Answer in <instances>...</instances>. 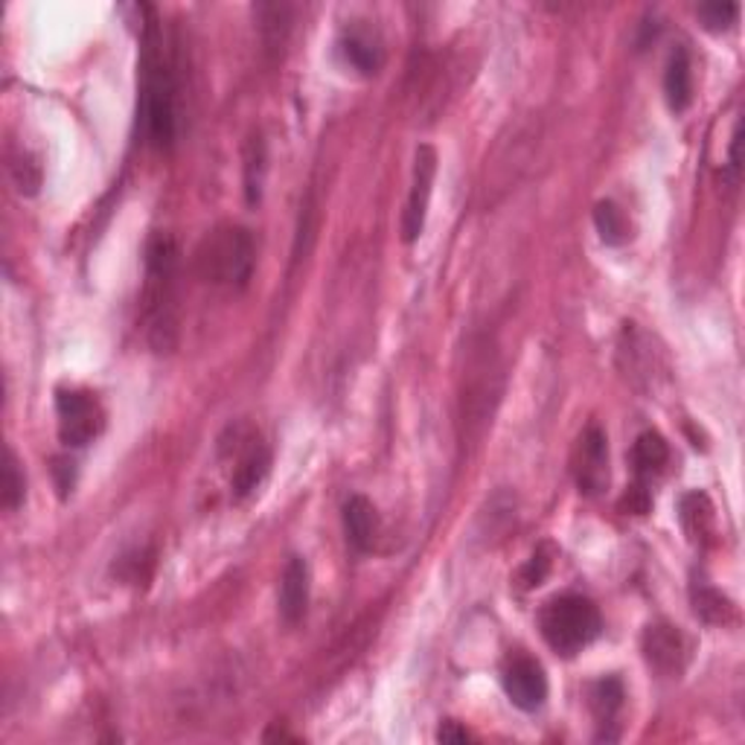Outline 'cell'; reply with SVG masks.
<instances>
[{"instance_id": "17", "label": "cell", "mask_w": 745, "mask_h": 745, "mask_svg": "<svg viewBox=\"0 0 745 745\" xmlns=\"http://www.w3.org/2000/svg\"><path fill=\"white\" fill-rule=\"evenodd\" d=\"M623 699H626V693H623L621 679H614V675H606V679L591 684V691H588V705L603 725H609L614 713L623 708Z\"/></svg>"}, {"instance_id": "18", "label": "cell", "mask_w": 745, "mask_h": 745, "mask_svg": "<svg viewBox=\"0 0 745 745\" xmlns=\"http://www.w3.org/2000/svg\"><path fill=\"white\" fill-rule=\"evenodd\" d=\"M266 141L254 134L245 149V198L248 205H259L262 184H266Z\"/></svg>"}, {"instance_id": "2", "label": "cell", "mask_w": 745, "mask_h": 745, "mask_svg": "<svg viewBox=\"0 0 745 745\" xmlns=\"http://www.w3.org/2000/svg\"><path fill=\"white\" fill-rule=\"evenodd\" d=\"M178 245L167 233H155L146 245V320L155 353H172L178 341Z\"/></svg>"}, {"instance_id": "14", "label": "cell", "mask_w": 745, "mask_h": 745, "mask_svg": "<svg viewBox=\"0 0 745 745\" xmlns=\"http://www.w3.org/2000/svg\"><path fill=\"white\" fill-rule=\"evenodd\" d=\"M664 94L667 102L673 108L675 114L687 111L693 102V64L691 56L684 47H679L670 62H667V73H664Z\"/></svg>"}, {"instance_id": "20", "label": "cell", "mask_w": 745, "mask_h": 745, "mask_svg": "<svg viewBox=\"0 0 745 745\" xmlns=\"http://www.w3.org/2000/svg\"><path fill=\"white\" fill-rule=\"evenodd\" d=\"M693 612L705 623H728L734 618V606L728 597L719 595L717 588L693 586Z\"/></svg>"}, {"instance_id": "16", "label": "cell", "mask_w": 745, "mask_h": 745, "mask_svg": "<svg viewBox=\"0 0 745 745\" xmlns=\"http://www.w3.org/2000/svg\"><path fill=\"white\" fill-rule=\"evenodd\" d=\"M679 518L684 524V533L691 536V541H705L713 533V506H710L708 496L701 492H687L679 504Z\"/></svg>"}, {"instance_id": "28", "label": "cell", "mask_w": 745, "mask_h": 745, "mask_svg": "<svg viewBox=\"0 0 745 745\" xmlns=\"http://www.w3.org/2000/svg\"><path fill=\"white\" fill-rule=\"evenodd\" d=\"M728 163H731V181H734L736 172H740V132H736L734 141H731V160H728Z\"/></svg>"}, {"instance_id": "23", "label": "cell", "mask_w": 745, "mask_h": 745, "mask_svg": "<svg viewBox=\"0 0 745 745\" xmlns=\"http://www.w3.org/2000/svg\"><path fill=\"white\" fill-rule=\"evenodd\" d=\"M699 21L713 33H722V29H731L740 19V7L736 3H705L696 10Z\"/></svg>"}, {"instance_id": "11", "label": "cell", "mask_w": 745, "mask_h": 745, "mask_svg": "<svg viewBox=\"0 0 745 745\" xmlns=\"http://www.w3.org/2000/svg\"><path fill=\"white\" fill-rule=\"evenodd\" d=\"M268 472H271V452L259 440H251V445L240 454L236 469L231 475L233 498L245 501L248 496H254L262 487V480L268 478Z\"/></svg>"}, {"instance_id": "25", "label": "cell", "mask_w": 745, "mask_h": 745, "mask_svg": "<svg viewBox=\"0 0 745 745\" xmlns=\"http://www.w3.org/2000/svg\"><path fill=\"white\" fill-rule=\"evenodd\" d=\"M548 571H550V559L545 557V550H536V553L530 557V562L522 569L524 588L541 586V579L548 577Z\"/></svg>"}, {"instance_id": "22", "label": "cell", "mask_w": 745, "mask_h": 745, "mask_svg": "<svg viewBox=\"0 0 745 745\" xmlns=\"http://www.w3.org/2000/svg\"><path fill=\"white\" fill-rule=\"evenodd\" d=\"M10 172L15 186H19V193H24V196H36L38 186H41V169H38V163L29 158L27 151L12 155Z\"/></svg>"}, {"instance_id": "3", "label": "cell", "mask_w": 745, "mask_h": 745, "mask_svg": "<svg viewBox=\"0 0 745 745\" xmlns=\"http://www.w3.org/2000/svg\"><path fill=\"white\" fill-rule=\"evenodd\" d=\"M196 274L219 289H245L257 266V242L248 228L219 224L196 248Z\"/></svg>"}, {"instance_id": "1", "label": "cell", "mask_w": 745, "mask_h": 745, "mask_svg": "<svg viewBox=\"0 0 745 745\" xmlns=\"http://www.w3.org/2000/svg\"><path fill=\"white\" fill-rule=\"evenodd\" d=\"M137 132L155 151H167L178 137V80L158 19L149 12L143 27L141 82H137Z\"/></svg>"}, {"instance_id": "19", "label": "cell", "mask_w": 745, "mask_h": 745, "mask_svg": "<svg viewBox=\"0 0 745 745\" xmlns=\"http://www.w3.org/2000/svg\"><path fill=\"white\" fill-rule=\"evenodd\" d=\"M595 228L597 233H600V240H603L606 245H612V248H618V245H623V242L630 240L626 213H623L614 201H600V205L595 207Z\"/></svg>"}, {"instance_id": "6", "label": "cell", "mask_w": 745, "mask_h": 745, "mask_svg": "<svg viewBox=\"0 0 745 745\" xmlns=\"http://www.w3.org/2000/svg\"><path fill=\"white\" fill-rule=\"evenodd\" d=\"M501 684H504L506 699L513 701L518 710H536L548 699V675H545L539 661L530 656H515L504 667Z\"/></svg>"}, {"instance_id": "7", "label": "cell", "mask_w": 745, "mask_h": 745, "mask_svg": "<svg viewBox=\"0 0 745 745\" xmlns=\"http://www.w3.org/2000/svg\"><path fill=\"white\" fill-rule=\"evenodd\" d=\"M574 478L579 492L600 496L609 487V443L597 426H591L579 437L577 452H574Z\"/></svg>"}, {"instance_id": "4", "label": "cell", "mask_w": 745, "mask_h": 745, "mask_svg": "<svg viewBox=\"0 0 745 745\" xmlns=\"http://www.w3.org/2000/svg\"><path fill=\"white\" fill-rule=\"evenodd\" d=\"M539 626L550 649H557L559 656H577L591 640H597L603 630V618L588 597L562 595L541 609Z\"/></svg>"}, {"instance_id": "9", "label": "cell", "mask_w": 745, "mask_h": 745, "mask_svg": "<svg viewBox=\"0 0 745 745\" xmlns=\"http://www.w3.org/2000/svg\"><path fill=\"white\" fill-rule=\"evenodd\" d=\"M644 656L658 673H682L684 658H687L684 635L670 623H652L644 632Z\"/></svg>"}, {"instance_id": "12", "label": "cell", "mask_w": 745, "mask_h": 745, "mask_svg": "<svg viewBox=\"0 0 745 745\" xmlns=\"http://www.w3.org/2000/svg\"><path fill=\"white\" fill-rule=\"evenodd\" d=\"M344 533L350 548L358 550V553H367L376 545L379 515H376V506L364 496H353L344 501Z\"/></svg>"}, {"instance_id": "13", "label": "cell", "mask_w": 745, "mask_h": 745, "mask_svg": "<svg viewBox=\"0 0 745 745\" xmlns=\"http://www.w3.org/2000/svg\"><path fill=\"white\" fill-rule=\"evenodd\" d=\"M341 53H344L346 64H353L355 71L364 73V76H373V73L382 71V41L373 36V33H367V29H346L344 36H341Z\"/></svg>"}, {"instance_id": "8", "label": "cell", "mask_w": 745, "mask_h": 745, "mask_svg": "<svg viewBox=\"0 0 745 745\" xmlns=\"http://www.w3.org/2000/svg\"><path fill=\"white\" fill-rule=\"evenodd\" d=\"M437 172V155L431 146H419L417 163H414V184H411L408 205L402 213V240L414 242L423 233L426 224L428 198H431V184H435Z\"/></svg>"}, {"instance_id": "27", "label": "cell", "mask_w": 745, "mask_h": 745, "mask_svg": "<svg viewBox=\"0 0 745 745\" xmlns=\"http://www.w3.org/2000/svg\"><path fill=\"white\" fill-rule=\"evenodd\" d=\"M437 740H440V743H469L472 736L469 731L457 725V722H443L440 731H437Z\"/></svg>"}, {"instance_id": "21", "label": "cell", "mask_w": 745, "mask_h": 745, "mask_svg": "<svg viewBox=\"0 0 745 745\" xmlns=\"http://www.w3.org/2000/svg\"><path fill=\"white\" fill-rule=\"evenodd\" d=\"M24 496H27V480H24V472H21V463L15 457L12 449H7V463H3V506L7 510H19L24 504Z\"/></svg>"}, {"instance_id": "5", "label": "cell", "mask_w": 745, "mask_h": 745, "mask_svg": "<svg viewBox=\"0 0 745 745\" xmlns=\"http://www.w3.org/2000/svg\"><path fill=\"white\" fill-rule=\"evenodd\" d=\"M56 414H59V437L71 449L94 443L106 428V411L88 391H59Z\"/></svg>"}, {"instance_id": "26", "label": "cell", "mask_w": 745, "mask_h": 745, "mask_svg": "<svg viewBox=\"0 0 745 745\" xmlns=\"http://www.w3.org/2000/svg\"><path fill=\"white\" fill-rule=\"evenodd\" d=\"M76 463L68 461V457H56L53 461V478H56V487H59V496L68 498V492H73V484H76V469H73Z\"/></svg>"}, {"instance_id": "15", "label": "cell", "mask_w": 745, "mask_h": 745, "mask_svg": "<svg viewBox=\"0 0 745 745\" xmlns=\"http://www.w3.org/2000/svg\"><path fill=\"white\" fill-rule=\"evenodd\" d=\"M667 463H670V445H667L664 437L656 435V431H644L632 445V469H635L638 480L647 484L649 478H656L667 469Z\"/></svg>"}, {"instance_id": "24", "label": "cell", "mask_w": 745, "mask_h": 745, "mask_svg": "<svg viewBox=\"0 0 745 745\" xmlns=\"http://www.w3.org/2000/svg\"><path fill=\"white\" fill-rule=\"evenodd\" d=\"M649 506H652V496L644 480H638L635 487L626 489V496L621 498V510L630 515H647Z\"/></svg>"}, {"instance_id": "10", "label": "cell", "mask_w": 745, "mask_h": 745, "mask_svg": "<svg viewBox=\"0 0 745 745\" xmlns=\"http://www.w3.org/2000/svg\"><path fill=\"white\" fill-rule=\"evenodd\" d=\"M280 618L289 626L303 621V614L309 609V565L303 557H289L280 579Z\"/></svg>"}]
</instances>
